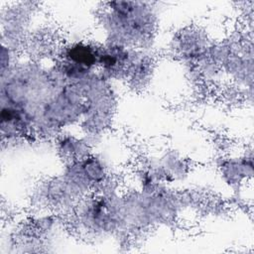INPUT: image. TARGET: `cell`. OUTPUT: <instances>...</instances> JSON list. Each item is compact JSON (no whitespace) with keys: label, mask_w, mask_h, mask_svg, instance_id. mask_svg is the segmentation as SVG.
<instances>
[{"label":"cell","mask_w":254,"mask_h":254,"mask_svg":"<svg viewBox=\"0 0 254 254\" xmlns=\"http://www.w3.org/2000/svg\"><path fill=\"white\" fill-rule=\"evenodd\" d=\"M152 7L144 2L116 1L105 7L103 23L109 42L128 48L143 49L150 41L155 28V14Z\"/></svg>","instance_id":"1"}]
</instances>
